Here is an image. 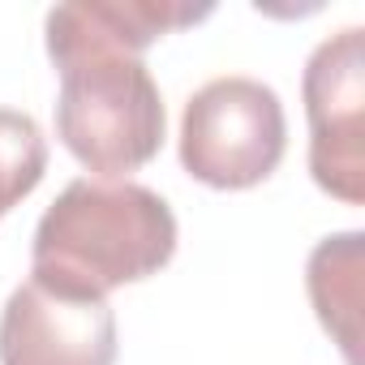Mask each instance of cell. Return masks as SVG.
I'll return each instance as SVG.
<instances>
[{"mask_svg":"<svg viewBox=\"0 0 365 365\" xmlns=\"http://www.w3.org/2000/svg\"><path fill=\"white\" fill-rule=\"evenodd\" d=\"M0 365H116V314L26 279L0 309Z\"/></svg>","mask_w":365,"mask_h":365,"instance_id":"cell-5","label":"cell"},{"mask_svg":"<svg viewBox=\"0 0 365 365\" xmlns=\"http://www.w3.org/2000/svg\"><path fill=\"white\" fill-rule=\"evenodd\" d=\"M314 185L348 207L365 202V31L322 39L301 73Z\"/></svg>","mask_w":365,"mask_h":365,"instance_id":"cell-4","label":"cell"},{"mask_svg":"<svg viewBox=\"0 0 365 365\" xmlns=\"http://www.w3.org/2000/svg\"><path fill=\"white\" fill-rule=\"evenodd\" d=\"M48 172V138L31 112L0 108V220L39 190Z\"/></svg>","mask_w":365,"mask_h":365,"instance_id":"cell-7","label":"cell"},{"mask_svg":"<svg viewBox=\"0 0 365 365\" xmlns=\"http://www.w3.org/2000/svg\"><path fill=\"white\" fill-rule=\"evenodd\" d=\"M361 232H335L314 245L305 267V288L322 331L339 344L348 365H356L361 344V262H365Z\"/></svg>","mask_w":365,"mask_h":365,"instance_id":"cell-6","label":"cell"},{"mask_svg":"<svg viewBox=\"0 0 365 365\" xmlns=\"http://www.w3.org/2000/svg\"><path fill=\"white\" fill-rule=\"evenodd\" d=\"M202 18L211 5L185 0H73L48 9V56L61 73L56 138L95 180H125L159 155L168 116L142 52Z\"/></svg>","mask_w":365,"mask_h":365,"instance_id":"cell-1","label":"cell"},{"mask_svg":"<svg viewBox=\"0 0 365 365\" xmlns=\"http://www.w3.org/2000/svg\"><path fill=\"white\" fill-rule=\"evenodd\" d=\"M288 120L279 95L245 73L215 78L180 116V163L211 190H254L279 168Z\"/></svg>","mask_w":365,"mask_h":365,"instance_id":"cell-3","label":"cell"},{"mask_svg":"<svg viewBox=\"0 0 365 365\" xmlns=\"http://www.w3.org/2000/svg\"><path fill=\"white\" fill-rule=\"evenodd\" d=\"M176 254L172 207L138 180H69L43 211L31 245V279L99 297L163 271Z\"/></svg>","mask_w":365,"mask_h":365,"instance_id":"cell-2","label":"cell"}]
</instances>
